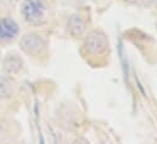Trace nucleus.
<instances>
[{"mask_svg":"<svg viewBox=\"0 0 157 144\" xmlns=\"http://www.w3.org/2000/svg\"><path fill=\"white\" fill-rule=\"evenodd\" d=\"M21 16L31 27H43L48 22V6L44 0H25L21 5Z\"/></svg>","mask_w":157,"mask_h":144,"instance_id":"1","label":"nucleus"},{"mask_svg":"<svg viewBox=\"0 0 157 144\" xmlns=\"http://www.w3.org/2000/svg\"><path fill=\"white\" fill-rule=\"evenodd\" d=\"M20 47L26 55L32 57H39L46 50V41L39 34L29 33L21 38Z\"/></svg>","mask_w":157,"mask_h":144,"instance_id":"2","label":"nucleus"},{"mask_svg":"<svg viewBox=\"0 0 157 144\" xmlns=\"http://www.w3.org/2000/svg\"><path fill=\"white\" fill-rule=\"evenodd\" d=\"M85 50L94 56H100L105 53L109 49V39L101 31H93L90 32L84 40Z\"/></svg>","mask_w":157,"mask_h":144,"instance_id":"3","label":"nucleus"},{"mask_svg":"<svg viewBox=\"0 0 157 144\" xmlns=\"http://www.w3.org/2000/svg\"><path fill=\"white\" fill-rule=\"evenodd\" d=\"M20 35V26L11 17L0 18V44H10Z\"/></svg>","mask_w":157,"mask_h":144,"instance_id":"4","label":"nucleus"},{"mask_svg":"<svg viewBox=\"0 0 157 144\" xmlns=\"http://www.w3.org/2000/svg\"><path fill=\"white\" fill-rule=\"evenodd\" d=\"M23 66V62H22V58L16 55V53H9L5 59H4V63H2V68H4V72L6 73L7 75H13V74H17V73L21 70Z\"/></svg>","mask_w":157,"mask_h":144,"instance_id":"5","label":"nucleus"},{"mask_svg":"<svg viewBox=\"0 0 157 144\" xmlns=\"http://www.w3.org/2000/svg\"><path fill=\"white\" fill-rule=\"evenodd\" d=\"M16 90V84L10 76L0 75V98H9L13 95Z\"/></svg>","mask_w":157,"mask_h":144,"instance_id":"6","label":"nucleus"},{"mask_svg":"<svg viewBox=\"0 0 157 144\" xmlns=\"http://www.w3.org/2000/svg\"><path fill=\"white\" fill-rule=\"evenodd\" d=\"M84 29H85L84 21L79 16L75 15V16H72L70 18V21H68V31H70V33L73 36L80 35L84 32Z\"/></svg>","mask_w":157,"mask_h":144,"instance_id":"7","label":"nucleus"}]
</instances>
